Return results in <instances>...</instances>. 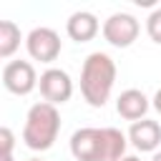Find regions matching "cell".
Listing matches in <instances>:
<instances>
[{"instance_id": "cell-1", "label": "cell", "mask_w": 161, "mask_h": 161, "mask_svg": "<svg viewBox=\"0 0 161 161\" xmlns=\"http://www.w3.org/2000/svg\"><path fill=\"white\" fill-rule=\"evenodd\" d=\"M128 136L113 126L78 128L70 136V153L75 161H121L126 156Z\"/></svg>"}, {"instance_id": "cell-2", "label": "cell", "mask_w": 161, "mask_h": 161, "mask_svg": "<svg viewBox=\"0 0 161 161\" xmlns=\"http://www.w3.org/2000/svg\"><path fill=\"white\" fill-rule=\"evenodd\" d=\"M116 83V63L108 53H91L80 68V93L88 106L103 108Z\"/></svg>"}, {"instance_id": "cell-3", "label": "cell", "mask_w": 161, "mask_h": 161, "mask_svg": "<svg viewBox=\"0 0 161 161\" xmlns=\"http://www.w3.org/2000/svg\"><path fill=\"white\" fill-rule=\"evenodd\" d=\"M60 133V113L53 103H35L30 106L23 126V141L33 151H48Z\"/></svg>"}, {"instance_id": "cell-4", "label": "cell", "mask_w": 161, "mask_h": 161, "mask_svg": "<svg viewBox=\"0 0 161 161\" xmlns=\"http://www.w3.org/2000/svg\"><path fill=\"white\" fill-rule=\"evenodd\" d=\"M141 25L131 13H113L103 20V38L113 48H128L138 38Z\"/></svg>"}, {"instance_id": "cell-5", "label": "cell", "mask_w": 161, "mask_h": 161, "mask_svg": "<svg viewBox=\"0 0 161 161\" xmlns=\"http://www.w3.org/2000/svg\"><path fill=\"white\" fill-rule=\"evenodd\" d=\"M25 48L30 53L33 60H40V63H53L58 55H60V35L53 30V28H33L25 38Z\"/></svg>"}, {"instance_id": "cell-6", "label": "cell", "mask_w": 161, "mask_h": 161, "mask_svg": "<svg viewBox=\"0 0 161 161\" xmlns=\"http://www.w3.org/2000/svg\"><path fill=\"white\" fill-rule=\"evenodd\" d=\"M38 73L33 68V63L28 60H10L3 68V86L5 91L15 93V96H28L33 88H38Z\"/></svg>"}, {"instance_id": "cell-7", "label": "cell", "mask_w": 161, "mask_h": 161, "mask_svg": "<svg viewBox=\"0 0 161 161\" xmlns=\"http://www.w3.org/2000/svg\"><path fill=\"white\" fill-rule=\"evenodd\" d=\"M38 88H40V96L45 98V103H65L70 101L73 96V80L65 70L60 68H48L40 73V80H38Z\"/></svg>"}, {"instance_id": "cell-8", "label": "cell", "mask_w": 161, "mask_h": 161, "mask_svg": "<svg viewBox=\"0 0 161 161\" xmlns=\"http://www.w3.org/2000/svg\"><path fill=\"white\" fill-rule=\"evenodd\" d=\"M128 141L133 143L136 151L141 153H148V151H156L158 143H161V126L151 118H141L136 123H131L128 128Z\"/></svg>"}, {"instance_id": "cell-9", "label": "cell", "mask_w": 161, "mask_h": 161, "mask_svg": "<svg viewBox=\"0 0 161 161\" xmlns=\"http://www.w3.org/2000/svg\"><path fill=\"white\" fill-rule=\"evenodd\" d=\"M98 30H103V28H101L98 18H96L93 13H88V10H78V13H73V15L65 20V33H68V38L75 40V43H88V40H93V38L98 35Z\"/></svg>"}, {"instance_id": "cell-10", "label": "cell", "mask_w": 161, "mask_h": 161, "mask_svg": "<svg viewBox=\"0 0 161 161\" xmlns=\"http://www.w3.org/2000/svg\"><path fill=\"white\" fill-rule=\"evenodd\" d=\"M148 98L143 96V91H138V88H128V91H123L121 96H118V101H116V111H118V116L121 118H126V121H141V118H146V111H148Z\"/></svg>"}, {"instance_id": "cell-11", "label": "cell", "mask_w": 161, "mask_h": 161, "mask_svg": "<svg viewBox=\"0 0 161 161\" xmlns=\"http://www.w3.org/2000/svg\"><path fill=\"white\" fill-rule=\"evenodd\" d=\"M20 48V28L13 20H0V58H10Z\"/></svg>"}, {"instance_id": "cell-12", "label": "cell", "mask_w": 161, "mask_h": 161, "mask_svg": "<svg viewBox=\"0 0 161 161\" xmlns=\"http://www.w3.org/2000/svg\"><path fill=\"white\" fill-rule=\"evenodd\" d=\"M146 33L153 43L161 45V8H153L151 15L146 18Z\"/></svg>"}, {"instance_id": "cell-13", "label": "cell", "mask_w": 161, "mask_h": 161, "mask_svg": "<svg viewBox=\"0 0 161 161\" xmlns=\"http://www.w3.org/2000/svg\"><path fill=\"white\" fill-rule=\"evenodd\" d=\"M0 143H3V158L13 156V146H15V138H13V131L8 126L0 128Z\"/></svg>"}, {"instance_id": "cell-14", "label": "cell", "mask_w": 161, "mask_h": 161, "mask_svg": "<svg viewBox=\"0 0 161 161\" xmlns=\"http://www.w3.org/2000/svg\"><path fill=\"white\" fill-rule=\"evenodd\" d=\"M153 108L161 113V88H158V91H156V96H153Z\"/></svg>"}, {"instance_id": "cell-15", "label": "cell", "mask_w": 161, "mask_h": 161, "mask_svg": "<svg viewBox=\"0 0 161 161\" xmlns=\"http://www.w3.org/2000/svg\"><path fill=\"white\" fill-rule=\"evenodd\" d=\"M121 161H141V158H138V156H123Z\"/></svg>"}, {"instance_id": "cell-16", "label": "cell", "mask_w": 161, "mask_h": 161, "mask_svg": "<svg viewBox=\"0 0 161 161\" xmlns=\"http://www.w3.org/2000/svg\"><path fill=\"white\" fill-rule=\"evenodd\" d=\"M151 161H161V153H153V156H151Z\"/></svg>"}, {"instance_id": "cell-17", "label": "cell", "mask_w": 161, "mask_h": 161, "mask_svg": "<svg viewBox=\"0 0 161 161\" xmlns=\"http://www.w3.org/2000/svg\"><path fill=\"white\" fill-rule=\"evenodd\" d=\"M28 161H43V158H28Z\"/></svg>"}]
</instances>
